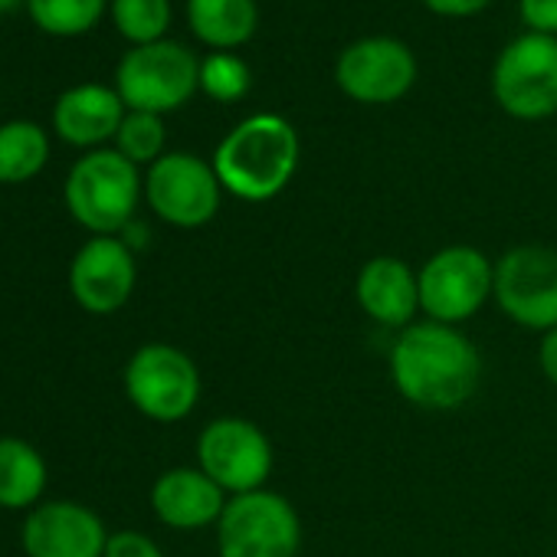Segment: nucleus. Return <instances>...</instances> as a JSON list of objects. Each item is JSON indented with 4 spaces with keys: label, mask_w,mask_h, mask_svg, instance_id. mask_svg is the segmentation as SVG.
<instances>
[{
    "label": "nucleus",
    "mask_w": 557,
    "mask_h": 557,
    "mask_svg": "<svg viewBox=\"0 0 557 557\" xmlns=\"http://www.w3.org/2000/svg\"><path fill=\"white\" fill-rule=\"evenodd\" d=\"M112 24L135 47L158 44L171 27V0H112Z\"/></svg>",
    "instance_id": "4be33fe9"
},
{
    "label": "nucleus",
    "mask_w": 557,
    "mask_h": 557,
    "mask_svg": "<svg viewBox=\"0 0 557 557\" xmlns=\"http://www.w3.org/2000/svg\"><path fill=\"white\" fill-rule=\"evenodd\" d=\"M47 488V462L37 446L0 436V508H37Z\"/></svg>",
    "instance_id": "6ab92c4d"
},
{
    "label": "nucleus",
    "mask_w": 557,
    "mask_h": 557,
    "mask_svg": "<svg viewBox=\"0 0 557 557\" xmlns=\"http://www.w3.org/2000/svg\"><path fill=\"white\" fill-rule=\"evenodd\" d=\"M138 283L135 249L122 236H92L79 246L70 265V293L79 309L92 315L119 312Z\"/></svg>",
    "instance_id": "ddd939ff"
},
{
    "label": "nucleus",
    "mask_w": 557,
    "mask_h": 557,
    "mask_svg": "<svg viewBox=\"0 0 557 557\" xmlns=\"http://www.w3.org/2000/svg\"><path fill=\"white\" fill-rule=\"evenodd\" d=\"M518 14L528 34L557 37V0H518Z\"/></svg>",
    "instance_id": "a878e982"
},
{
    "label": "nucleus",
    "mask_w": 557,
    "mask_h": 557,
    "mask_svg": "<svg viewBox=\"0 0 557 557\" xmlns=\"http://www.w3.org/2000/svg\"><path fill=\"white\" fill-rule=\"evenodd\" d=\"M355 299L371 322L404 332L420 312V278L410 262L397 256H374L358 272Z\"/></svg>",
    "instance_id": "2eb2a0df"
},
{
    "label": "nucleus",
    "mask_w": 557,
    "mask_h": 557,
    "mask_svg": "<svg viewBox=\"0 0 557 557\" xmlns=\"http://www.w3.org/2000/svg\"><path fill=\"white\" fill-rule=\"evenodd\" d=\"M417 278H420V312L430 322L459 329L492 299L495 262L482 249L456 243L433 252L417 272Z\"/></svg>",
    "instance_id": "423d86ee"
},
{
    "label": "nucleus",
    "mask_w": 557,
    "mask_h": 557,
    "mask_svg": "<svg viewBox=\"0 0 557 557\" xmlns=\"http://www.w3.org/2000/svg\"><path fill=\"white\" fill-rule=\"evenodd\" d=\"M537 364H541V374L557 387V329H550V332H544V335H541Z\"/></svg>",
    "instance_id": "cd10ccee"
},
{
    "label": "nucleus",
    "mask_w": 557,
    "mask_h": 557,
    "mask_svg": "<svg viewBox=\"0 0 557 557\" xmlns=\"http://www.w3.org/2000/svg\"><path fill=\"white\" fill-rule=\"evenodd\" d=\"M492 96L518 122L550 119L557 112V37H515L495 60Z\"/></svg>",
    "instance_id": "0eeeda50"
},
{
    "label": "nucleus",
    "mask_w": 557,
    "mask_h": 557,
    "mask_svg": "<svg viewBox=\"0 0 557 557\" xmlns=\"http://www.w3.org/2000/svg\"><path fill=\"white\" fill-rule=\"evenodd\" d=\"M423 4L440 17H472L485 11L492 0H423Z\"/></svg>",
    "instance_id": "bb28decb"
},
{
    "label": "nucleus",
    "mask_w": 557,
    "mask_h": 557,
    "mask_svg": "<svg viewBox=\"0 0 557 557\" xmlns=\"http://www.w3.org/2000/svg\"><path fill=\"white\" fill-rule=\"evenodd\" d=\"M106 11V0H27L30 21L50 37L89 34Z\"/></svg>",
    "instance_id": "412c9836"
},
{
    "label": "nucleus",
    "mask_w": 557,
    "mask_h": 557,
    "mask_svg": "<svg viewBox=\"0 0 557 557\" xmlns=\"http://www.w3.org/2000/svg\"><path fill=\"white\" fill-rule=\"evenodd\" d=\"M230 495L197 466H177L154 479L151 508L174 531H200L220 521Z\"/></svg>",
    "instance_id": "dca6fc26"
},
{
    "label": "nucleus",
    "mask_w": 557,
    "mask_h": 557,
    "mask_svg": "<svg viewBox=\"0 0 557 557\" xmlns=\"http://www.w3.org/2000/svg\"><path fill=\"white\" fill-rule=\"evenodd\" d=\"M125 394L148 420L177 423L190 417L200 400V371L187 351L148 342L125 364Z\"/></svg>",
    "instance_id": "6e6552de"
},
{
    "label": "nucleus",
    "mask_w": 557,
    "mask_h": 557,
    "mask_svg": "<svg viewBox=\"0 0 557 557\" xmlns=\"http://www.w3.org/2000/svg\"><path fill=\"white\" fill-rule=\"evenodd\" d=\"M252 86L249 66L236 57V53H210L207 60H200V89L213 99V102H239Z\"/></svg>",
    "instance_id": "b1692460"
},
{
    "label": "nucleus",
    "mask_w": 557,
    "mask_h": 557,
    "mask_svg": "<svg viewBox=\"0 0 557 557\" xmlns=\"http://www.w3.org/2000/svg\"><path fill=\"white\" fill-rule=\"evenodd\" d=\"M492 299L528 332L557 329V252L547 246H515L495 262Z\"/></svg>",
    "instance_id": "1a4fd4ad"
},
{
    "label": "nucleus",
    "mask_w": 557,
    "mask_h": 557,
    "mask_svg": "<svg viewBox=\"0 0 557 557\" xmlns=\"http://www.w3.org/2000/svg\"><path fill=\"white\" fill-rule=\"evenodd\" d=\"M50 161V138L44 125L14 119L0 125V184H27Z\"/></svg>",
    "instance_id": "aec40b11"
},
{
    "label": "nucleus",
    "mask_w": 557,
    "mask_h": 557,
    "mask_svg": "<svg viewBox=\"0 0 557 557\" xmlns=\"http://www.w3.org/2000/svg\"><path fill=\"white\" fill-rule=\"evenodd\" d=\"M17 4H27V0H0V14H11Z\"/></svg>",
    "instance_id": "c85d7f7f"
},
{
    "label": "nucleus",
    "mask_w": 557,
    "mask_h": 557,
    "mask_svg": "<svg viewBox=\"0 0 557 557\" xmlns=\"http://www.w3.org/2000/svg\"><path fill=\"white\" fill-rule=\"evenodd\" d=\"M145 197L164 223L177 230H197L216 216L223 184L210 161L187 151H168L148 168Z\"/></svg>",
    "instance_id": "9d476101"
},
{
    "label": "nucleus",
    "mask_w": 557,
    "mask_h": 557,
    "mask_svg": "<svg viewBox=\"0 0 557 557\" xmlns=\"http://www.w3.org/2000/svg\"><path fill=\"white\" fill-rule=\"evenodd\" d=\"M27 557H102L109 531L83 502H40L21 531Z\"/></svg>",
    "instance_id": "4468645a"
},
{
    "label": "nucleus",
    "mask_w": 557,
    "mask_h": 557,
    "mask_svg": "<svg viewBox=\"0 0 557 557\" xmlns=\"http://www.w3.org/2000/svg\"><path fill=\"white\" fill-rule=\"evenodd\" d=\"M102 557H164V554L141 531H115V534H109V544H106Z\"/></svg>",
    "instance_id": "393cba45"
},
{
    "label": "nucleus",
    "mask_w": 557,
    "mask_h": 557,
    "mask_svg": "<svg viewBox=\"0 0 557 557\" xmlns=\"http://www.w3.org/2000/svg\"><path fill=\"white\" fill-rule=\"evenodd\" d=\"M338 89L361 106H391L417 83V60L397 37H361L335 63Z\"/></svg>",
    "instance_id": "f8f14e48"
},
{
    "label": "nucleus",
    "mask_w": 557,
    "mask_h": 557,
    "mask_svg": "<svg viewBox=\"0 0 557 557\" xmlns=\"http://www.w3.org/2000/svg\"><path fill=\"white\" fill-rule=\"evenodd\" d=\"M125 115H128V109H125L122 96L115 92V86L83 83V86L66 89L57 99L53 128L66 145L96 151L99 145H106L109 138L119 135Z\"/></svg>",
    "instance_id": "f3484780"
},
{
    "label": "nucleus",
    "mask_w": 557,
    "mask_h": 557,
    "mask_svg": "<svg viewBox=\"0 0 557 557\" xmlns=\"http://www.w3.org/2000/svg\"><path fill=\"white\" fill-rule=\"evenodd\" d=\"M197 469L230 498L259 492L272 472V443L246 417H216L197 436Z\"/></svg>",
    "instance_id": "9b49d317"
},
{
    "label": "nucleus",
    "mask_w": 557,
    "mask_h": 557,
    "mask_svg": "<svg viewBox=\"0 0 557 557\" xmlns=\"http://www.w3.org/2000/svg\"><path fill=\"white\" fill-rule=\"evenodd\" d=\"M141 194L145 181L138 174V164H132L115 148L86 151L73 164L63 187L73 220L92 236H119L135 220Z\"/></svg>",
    "instance_id": "7ed1b4c3"
},
{
    "label": "nucleus",
    "mask_w": 557,
    "mask_h": 557,
    "mask_svg": "<svg viewBox=\"0 0 557 557\" xmlns=\"http://www.w3.org/2000/svg\"><path fill=\"white\" fill-rule=\"evenodd\" d=\"M164 141H168V132H164L161 115L128 112L119 135H115V151L125 154L132 164H148L151 168L164 154Z\"/></svg>",
    "instance_id": "5701e85b"
},
{
    "label": "nucleus",
    "mask_w": 557,
    "mask_h": 557,
    "mask_svg": "<svg viewBox=\"0 0 557 557\" xmlns=\"http://www.w3.org/2000/svg\"><path fill=\"white\" fill-rule=\"evenodd\" d=\"M391 377L407 404L420 410H456L475 394L482 358L459 329L426 319L397 335Z\"/></svg>",
    "instance_id": "f257e3e1"
},
{
    "label": "nucleus",
    "mask_w": 557,
    "mask_h": 557,
    "mask_svg": "<svg viewBox=\"0 0 557 557\" xmlns=\"http://www.w3.org/2000/svg\"><path fill=\"white\" fill-rule=\"evenodd\" d=\"M187 24L213 53H233L252 40L259 8L256 0H187Z\"/></svg>",
    "instance_id": "a211bd4d"
},
{
    "label": "nucleus",
    "mask_w": 557,
    "mask_h": 557,
    "mask_svg": "<svg viewBox=\"0 0 557 557\" xmlns=\"http://www.w3.org/2000/svg\"><path fill=\"white\" fill-rule=\"evenodd\" d=\"M197 89L200 60L174 40L132 47L115 70V92L122 96L128 112L164 115L190 102Z\"/></svg>",
    "instance_id": "20e7f679"
},
{
    "label": "nucleus",
    "mask_w": 557,
    "mask_h": 557,
    "mask_svg": "<svg viewBox=\"0 0 557 557\" xmlns=\"http://www.w3.org/2000/svg\"><path fill=\"white\" fill-rule=\"evenodd\" d=\"M299 132L275 112H259L233 125L213 151V171L226 194L265 203L283 194L299 171Z\"/></svg>",
    "instance_id": "f03ea898"
},
{
    "label": "nucleus",
    "mask_w": 557,
    "mask_h": 557,
    "mask_svg": "<svg viewBox=\"0 0 557 557\" xmlns=\"http://www.w3.org/2000/svg\"><path fill=\"white\" fill-rule=\"evenodd\" d=\"M299 511L272 488L233 495L216 521L220 557H299Z\"/></svg>",
    "instance_id": "39448f33"
}]
</instances>
